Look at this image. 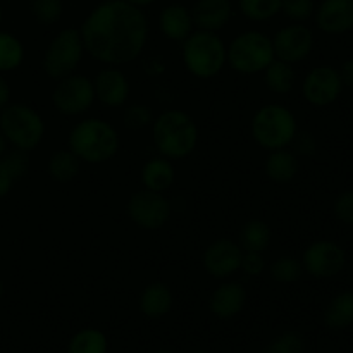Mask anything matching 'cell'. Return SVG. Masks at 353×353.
Masks as SVG:
<instances>
[{
  "mask_svg": "<svg viewBox=\"0 0 353 353\" xmlns=\"http://www.w3.org/2000/svg\"><path fill=\"white\" fill-rule=\"evenodd\" d=\"M79 33L90 57L103 64L121 65L143 52L148 21L141 7L128 0H105L86 16Z\"/></svg>",
  "mask_w": 353,
  "mask_h": 353,
  "instance_id": "1",
  "label": "cell"
},
{
  "mask_svg": "<svg viewBox=\"0 0 353 353\" xmlns=\"http://www.w3.org/2000/svg\"><path fill=\"white\" fill-rule=\"evenodd\" d=\"M154 143L165 159H185L199 143V128L190 114L183 110H165L152 124Z\"/></svg>",
  "mask_w": 353,
  "mask_h": 353,
  "instance_id": "2",
  "label": "cell"
},
{
  "mask_svg": "<svg viewBox=\"0 0 353 353\" xmlns=\"http://www.w3.org/2000/svg\"><path fill=\"white\" fill-rule=\"evenodd\" d=\"M69 150L86 164H103L119 150V134L107 121L85 119L72 128Z\"/></svg>",
  "mask_w": 353,
  "mask_h": 353,
  "instance_id": "3",
  "label": "cell"
},
{
  "mask_svg": "<svg viewBox=\"0 0 353 353\" xmlns=\"http://www.w3.org/2000/svg\"><path fill=\"white\" fill-rule=\"evenodd\" d=\"M183 64L195 78L210 79L228 64V48L217 33L199 30L183 41Z\"/></svg>",
  "mask_w": 353,
  "mask_h": 353,
  "instance_id": "4",
  "label": "cell"
},
{
  "mask_svg": "<svg viewBox=\"0 0 353 353\" xmlns=\"http://www.w3.org/2000/svg\"><path fill=\"white\" fill-rule=\"evenodd\" d=\"M296 119L290 109L269 103L259 109L252 119V137L265 150L286 148L296 138Z\"/></svg>",
  "mask_w": 353,
  "mask_h": 353,
  "instance_id": "5",
  "label": "cell"
},
{
  "mask_svg": "<svg viewBox=\"0 0 353 353\" xmlns=\"http://www.w3.org/2000/svg\"><path fill=\"white\" fill-rule=\"evenodd\" d=\"M0 131L14 148L30 152L43 140L45 123L33 107L26 103H9L0 110Z\"/></svg>",
  "mask_w": 353,
  "mask_h": 353,
  "instance_id": "6",
  "label": "cell"
},
{
  "mask_svg": "<svg viewBox=\"0 0 353 353\" xmlns=\"http://www.w3.org/2000/svg\"><path fill=\"white\" fill-rule=\"evenodd\" d=\"M274 59L272 40L261 31L240 33L228 47V64L240 74H257L265 71Z\"/></svg>",
  "mask_w": 353,
  "mask_h": 353,
  "instance_id": "7",
  "label": "cell"
},
{
  "mask_svg": "<svg viewBox=\"0 0 353 353\" xmlns=\"http://www.w3.org/2000/svg\"><path fill=\"white\" fill-rule=\"evenodd\" d=\"M83 54H85V45H83L79 30L65 28V30L59 31L43 54L41 64H43L45 74L57 81L65 76L74 74Z\"/></svg>",
  "mask_w": 353,
  "mask_h": 353,
  "instance_id": "8",
  "label": "cell"
},
{
  "mask_svg": "<svg viewBox=\"0 0 353 353\" xmlns=\"http://www.w3.org/2000/svg\"><path fill=\"white\" fill-rule=\"evenodd\" d=\"M93 102H95L93 81L83 74H69L59 79L52 93V103L55 110L64 116H79L86 112Z\"/></svg>",
  "mask_w": 353,
  "mask_h": 353,
  "instance_id": "9",
  "label": "cell"
},
{
  "mask_svg": "<svg viewBox=\"0 0 353 353\" xmlns=\"http://www.w3.org/2000/svg\"><path fill=\"white\" fill-rule=\"evenodd\" d=\"M128 216L137 226L154 231L164 226L171 217V203L162 193L152 190L137 192L128 202Z\"/></svg>",
  "mask_w": 353,
  "mask_h": 353,
  "instance_id": "10",
  "label": "cell"
},
{
  "mask_svg": "<svg viewBox=\"0 0 353 353\" xmlns=\"http://www.w3.org/2000/svg\"><path fill=\"white\" fill-rule=\"evenodd\" d=\"M347 262V254L338 243L330 240L314 241L302 257L303 271L314 278L326 279L340 274Z\"/></svg>",
  "mask_w": 353,
  "mask_h": 353,
  "instance_id": "11",
  "label": "cell"
},
{
  "mask_svg": "<svg viewBox=\"0 0 353 353\" xmlns=\"http://www.w3.org/2000/svg\"><path fill=\"white\" fill-rule=\"evenodd\" d=\"M343 90L340 71L330 65L314 68L305 76L302 85V93L307 102L314 107L331 105L338 100Z\"/></svg>",
  "mask_w": 353,
  "mask_h": 353,
  "instance_id": "12",
  "label": "cell"
},
{
  "mask_svg": "<svg viewBox=\"0 0 353 353\" xmlns=\"http://www.w3.org/2000/svg\"><path fill=\"white\" fill-rule=\"evenodd\" d=\"M272 48L274 55L279 61H285L288 64L303 61L309 57L314 48V34L310 28L303 24H290L281 28L272 38Z\"/></svg>",
  "mask_w": 353,
  "mask_h": 353,
  "instance_id": "13",
  "label": "cell"
},
{
  "mask_svg": "<svg viewBox=\"0 0 353 353\" xmlns=\"http://www.w3.org/2000/svg\"><path fill=\"white\" fill-rule=\"evenodd\" d=\"M243 254L245 250L240 247V243L221 238L207 247L203 254V268L212 278L226 279L240 271Z\"/></svg>",
  "mask_w": 353,
  "mask_h": 353,
  "instance_id": "14",
  "label": "cell"
},
{
  "mask_svg": "<svg viewBox=\"0 0 353 353\" xmlns=\"http://www.w3.org/2000/svg\"><path fill=\"white\" fill-rule=\"evenodd\" d=\"M95 100L107 107H121L130 97V83L124 72L116 68H107L100 71L93 79Z\"/></svg>",
  "mask_w": 353,
  "mask_h": 353,
  "instance_id": "15",
  "label": "cell"
},
{
  "mask_svg": "<svg viewBox=\"0 0 353 353\" xmlns=\"http://www.w3.org/2000/svg\"><path fill=\"white\" fill-rule=\"evenodd\" d=\"M316 24L327 34H343L353 28V0H324L316 10Z\"/></svg>",
  "mask_w": 353,
  "mask_h": 353,
  "instance_id": "16",
  "label": "cell"
},
{
  "mask_svg": "<svg viewBox=\"0 0 353 353\" xmlns=\"http://www.w3.org/2000/svg\"><path fill=\"white\" fill-rule=\"evenodd\" d=\"M247 302V290L238 281H226L217 286L209 300L210 312L217 319H231L243 310Z\"/></svg>",
  "mask_w": 353,
  "mask_h": 353,
  "instance_id": "17",
  "label": "cell"
},
{
  "mask_svg": "<svg viewBox=\"0 0 353 353\" xmlns=\"http://www.w3.org/2000/svg\"><path fill=\"white\" fill-rule=\"evenodd\" d=\"M231 14L233 7L230 0H196L192 9V19L199 30L217 33L226 26Z\"/></svg>",
  "mask_w": 353,
  "mask_h": 353,
  "instance_id": "18",
  "label": "cell"
},
{
  "mask_svg": "<svg viewBox=\"0 0 353 353\" xmlns=\"http://www.w3.org/2000/svg\"><path fill=\"white\" fill-rule=\"evenodd\" d=\"M193 26L192 10L183 3H171L159 16V28L171 41H185Z\"/></svg>",
  "mask_w": 353,
  "mask_h": 353,
  "instance_id": "19",
  "label": "cell"
},
{
  "mask_svg": "<svg viewBox=\"0 0 353 353\" xmlns=\"http://www.w3.org/2000/svg\"><path fill=\"white\" fill-rule=\"evenodd\" d=\"M172 302L174 299H172L171 288L165 283L155 281L141 292L140 310L148 319H161L171 312Z\"/></svg>",
  "mask_w": 353,
  "mask_h": 353,
  "instance_id": "20",
  "label": "cell"
},
{
  "mask_svg": "<svg viewBox=\"0 0 353 353\" xmlns=\"http://www.w3.org/2000/svg\"><path fill=\"white\" fill-rule=\"evenodd\" d=\"M174 179V165L169 159L162 157V155L145 162L143 169H141V183H143L145 188L152 190V192H165V190L171 188Z\"/></svg>",
  "mask_w": 353,
  "mask_h": 353,
  "instance_id": "21",
  "label": "cell"
},
{
  "mask_svg": "<svg viewBox=\"0 0 353 353\" xmlns=\"http://www.w3.org/2000/svg\"><path fill=\"white\" fill-rule=\"evenodd\" d=\"M265 174L276 183H288L299 174V159L286 148L272 150L265 161Z\"/></svg>",
  "mask_w": 353,
  "mask_h": 353,
  "instance_id": "22",
  "label": "cell"
},
{
  "mask_svg": "<svg viewBox=\"0 0 353 353\" xmlns=\"http://www.w3.org/2000/svg\"><path fill=\"white\" fill-rule=\"evenodd\" d=\"M324 323L331 330H347L353 324V293L343 292L334 296L324 312Z\"/></svg>",
  "mask_w": 353,
  "mask_h": 353,
  "instance_id": "23",
  "label": "cell"
},
{
  "mask_svg": "<svg viewBox=\"0 0 353 353\" xmlns=\"http://www.w3.org/2000/svg\"><path fill=\"white\" fill-rule=\"evenodd\" d=\"M264 79L265 86H268L272 93L285 95V93L292 92L293 86H295L296 74L292 64H288V62L285 61H279V59H274V61L265 68Z\"/></svg>",
  "mask_w": 353,
  "mask_h": 353,
  "instance_id": "24",
  "label": "cell"
},
{
  "mask_svg": "<svg viewBox=\"0 0 353 353\" xmlns=\"http://www.w3.org/2000/svg\"><path fill=\"white\" fill-rule=\"evenodd\" d=\"M79 168H81V161L71 150L55 152L54 155H50L47 164L48 176L59 183L72 181L79 174Z\"/></svg>",
  "mask_w": 353,
  "mask_h": 353,
  "instance_id": "25",
  "label": "cell"
},
{
  "mask_svg": "<svg viewBox=\"0 0 353 353\" xmlns=\"http://www.w3.org/2000/svg\"><path fill=\"white\" fill-rule=\"evenodd\" d=\"M272 238V231L268 223L261 219H252L241 228L240 233V247L245 252H262L269 247Z\"/></svg>",
  "mask_w": 353,
  "mask_h": 353,
  "instance_id": "26",
  "label": "cell"
},
{
  "mask_svg": "<svg viewBox=\"0 0 353 353\" xmlns=\"http://www.w3.org/2000/svg\"><path fill=\"white\" fill-rule=\"evenodd\" d=\"M109 341L100 330L86 327L78 331L68 345V353H107Z\"/></svg>",
  "mask_w": 353,
  "mask_h": 353,
  "instance_id": "27",
  "label": "cell"
},
{
  "mask_svg": "<svg viewBox=\"0 0 353 353\" xmlns=\"http://www.w3.org/2000/svg\"><path fill=\"white\" fill-rule=\"evenodd\" d=\"M24 61V47L19 38L7 31H0V72L19 68Z\"/></svg>",
  "mask_w": 353,
  "mask_h": 353,
  "instance_id": "28",
  "label": "cell"
},
{
  "mask_svg": "<svg viewBox=\"0 0 353 353\" xmlns=\"http://www.w3.org/2000/svg\"><path fill=\"white\" fill-rule=\"evenodd\" d=\"M283 0H238L241 14L250 21H268L281 12Z\"/></svg>",
  "mask_w": 353,
  "mask_h": 353,
  "instance_id": "29",
  "label": "cell"
},
{
  "mask_svg": "<svg viewBox=\"0 0 353 353\" xmlns=\"http://www.w3.org/2000/svg\"><path fill=\"white\" fill-rule=\"evenodd\" d=\"M303 274V265L302 262L296 261L295 257H279L274 264L271 265V276L274 281L288 285V283H295L302 278Z\"/></svg>",
  "mask_w": 353,
  "mask_h": 353,
  "instance_id": "30",
  "label": "cell"
},
{
  "mask_svg": "<svg viewBox=\"0 0 353 353\" xmlns=\"http://www.w3.org/2000/svg\"><path fill=\"white\" fill-rule=\"evenodd\" d=\"M31 12L38 23L50 26L62 17L64 3L62 0H31Z\"/></svg>",
  "mask_w": 353,
  "mask_h": 353,
  "instance_id": "31",
  "label": "cell"
},
{
  "mask_svg": "<svg viewBox=\"0 0 353 353\" xmlns=\"http://www.w3.org/2000/svg\"><path fill=\"white\" fill-rule=\"evenodd\" d=\"M305 341L296 331H286L269 343L265 353H303Z\"/></svg>",
  "mask_w": 353,
  "mask_h": 353,
  "instance_id": "32",
  "label": "cell"
},
{
  "mask_svg": "<svg viewBox=\"0 0 353 353\" xmlns=\"http://www.w3.org/2000/svg\"><path fill=\"white\" fill-rule=\"evenodd\" d=\"M281 12L295 23L307 21L314 14L312 0H283Z\"/></svg>",
  "mask_w": 353,
  "mask_h": 353,
  "instance_id": "33",
  "label": "cell"
},
{
  "mask_svg": "<svg viewBox=\"0 0 353 353\" xmlns=\"http://www.w3.org/2000/svg\"><path fill=\"white\" fill-rule=\"evenodd\" d=\"M150 123H154V121H152V112L147 105L137 103V105L128 107L126 112H124V124L130 130H141Z\"/></svg>",
  "mask_w": 353,
  "mask_h": 353,
  "instance_id": "34",
  "label": "cell"
},
{
  "mask_svg": "<svg viewBox=\"0 0 353 353\" xmlns=\"http://www.w3.org/2000/svg\"><path fill=\"white\" fill-rule=\"evenodd\" d=\"M2 161L6 162L7 169L10 171V174L14 176V179H21L28 172V168H30V159H28V152L16 150L9 152V154L2 155Z\"/></svg>",
  "mask_w": 353,
  "mask_h": 353,
  "instance_id": "35",
  "label": "cell"
},
{
  "mask_svg": "<svg viewBox=\"0 0 353 353\" xmlns=\"http://www.w3.org/2000/svg\"><path fill=\"white\" fill-rule=\"evenodd\" d=\"M334 216L343 224L353 226V192H343L334 202Z\"/></svg>",
  "mask_w": 353,
  "mask_h": 353,
  "instance_id": "36",
  "label": "cell"
},
{
  "mask_svg": "<svg viewBox=\"0 0 353 353\" xmlns=\"http://www.w3.org/2000/svg\"><path fill=\"white\" fill-rule=\"evenodd\" d=\"M241 271L247 276H261L265 269V261L262 257V254L259 252H245L243 259H241Z\"/></svg>",
  "mask_w": 353,
  "mask_h": 353,
  "instance_id": "37",
  "label": "cell"
},
{
  "mask_svg": "<svg viewBox=\"0 0 353 353\" xmlns=\"http://www.w3.org/2000/svg\"><path fill=\"white\" fill-rule=\"evenodd\" d=\"M14 183H16V179H14V176L10 174V171L7 169L6 162L2 161V157H0V199L9 195Z\"/></svg>",
  "mask_w": 353,
  "mask_h": 353,
  "instance_id": "38",
  "label": "cell"
},
{
  "mask_svg": "<svg viewBox=\"0 0 353 353\" xmlns=\"http://www.w3.org/2000/svg\"><path fill=\"white\" fill-rule=\"evenodd\" d=\"M340 76H341V81H343V85L353 86V59H348V61L341 65Z\"/></svg>",
  "mask_w": 353,
  "mask_h": 353,
  "instance_id": "39",
  "label": "cell"
},
{
  "mask_svg": "<svg viewBox=\"0 0 353 353\" xmlns=\"http://www.w3.org/2000/svg\"><path fill=\"white\" fill-rule=\"evenodd\" d=\"M9 100H10V86L9 83L6 81V78L0 74V110H2L3 107L9 105Z\"/></svg>",
  "mask_w": 353,
  "mask_h": 353,
  "instance_id": "40",
  "label": "cell"
},
{
  "mask_svg": "<svg viewBox=\"0 0 353 353\" xmlns=\"http://www.w3.org/2000/svg\"><path fill=\"white\" fill-rule=\"evenodd\" d=\"M299 147L303 154H312L316 150V143H314V140L310 137H303V141H300Z\"/></svg>",
  "mask_w": 353,
  "mask_h": 353,
  "instance_id": "41",
  "label": "cell"
},
{
  "mask_svg": "<svg viewBox=\"0 0 353 353\" xmlns=\"http://www.w3.org/2000/svg\"><path fill=\"white\" fill-rule=\"evenodd\" d=\"M6 150H7V140H6V137L2 134V131H0V157L6 154Z\"/></svg>",
  "mask_w": 353,
  "mask_h": 353,
  "instance_id": "42",
  "label": "cell"
},
{
  "mask_svg": "<svg viewBox=\"0 0 353 353\" xmlns=\"http://www.w3.org/2000/svg\"><path fill=\"white\" fill-rule=\"evenodd\" d=\"M128 2L134 3V6H138V7H145V6H150V3H154L155 0H128Z\"/></svg>",
  "mask_w": 353,
  "mask_h": 353,
  "instance_id": "43",
  "label": "cell"
},
{
  "mask_svg": "<svg viewBox=\"0 0 353 353\" xmlns=\"http://www.w3.org/2000/svg\"><path fill=\"white\" fill-rule=\"evenodd\" d=\"M154 353H174V352H171V350H165V348H161V350H155Z\"/></svg>",
  "mask_w": 353,
  "mask_h": 353,
  "instance_id": "44",
  "label": "cell"
},
{
  "mask_svg": "<svg viewBox=\"0 0 353 353\" xmlns=\"http://www.w3.org/2000/svg\"><path fill=\"white\" fill-rule=\"evenodd\" d=\"M2 296H3V283L0 281V299H2Z\"/></svg>",
  "mask_w": 353,
  "mask_h": 353,
  "instance_id": "45",
  "label": "cell"
},
{
  "mask_svg": "<svg viewBox=\"0 0 353 353\" xmlns=\"http://www.w3.org/2000/svg\"><path fill=\"white\" fill-rule=\"evenodd\" d=\"M2 19H3V10H2V6H0V24H2Z\"/></svg>",
  "mask_w": 353,
  "mask_h": 353,
  "instance_id": "46",
  "label": "cell"
},
{
  "mask_svg": "<svg viewBox=\"0 0 353 353\" xmlns=\"http://www.w3.org/2000/svg\"><path fill=\"white\" fill-rule=\"evenodd\" d=\"M193 353H209V352H205V350H196V352H193Z\"/></svg>",
  "mask_w": 353,
  "mask_h": 353,
  "instance_id": "47",
  "label": "cell"
}]
</instances>
